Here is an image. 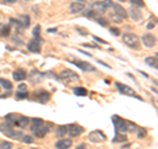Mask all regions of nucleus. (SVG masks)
Wrapping results in <instances>:
<instances>
[{
	"mask_svg": "<svg viewBox=\"0 0 158 149\" xmlns=\"http://www.w3.org/2000/svg\"><path fill=\"white\" fill-rule=\"evenodd\" d=\"M29 124V119L24 115H17V119H16V127L18 128H26V125Z\"/></svg>",
	"mask_w": 158,
	"mask_h": 149,
	"instance_id": "18",
	"label": "nucleus"
},
{
	"mask_svg": "<svg viewBox=\"0 0 158 149\" xmlns=\"http://www.w3.org/2000/svg\"><path fill=\"white\" fill-rule=\"evenodd\" d=\"M34 96H36L34 99H36L38 103H42V104L47 103L50 99V94L47 93L46 90H37L36 93H34Z\"/></svg>",
	"mask_w": 158,
	"mask_h": 149,
	"instance_id": "8",
	"label": "nucleus"
},
{
	"mask_svg": "<svg viewBox=\"0 0 158 149\" xmlns=\"http://www.w3.org/2000/svg\"><path fill=\"white\" fill-rule=\"evenodd\" d=\"M105 138H107L105 137V135L99 129L92 131V132L88 135V140L91 141V143H94V144H97V143H100V141H104Z\"/></svg>",
	"mask_w": 158,
	"mask_h": 149,
	"instance_id": "7",
	"label": "nucleus"
},
{
	"mask_svg": "<svg viewBox=\"0 0 158 149\" xmlns=\"http://www.w3.org/2000/svg\"><path fill=\"white\" fill-rule=\"evenodd\" d=\"M70 13L75 15V13H79V12L84 11V8H86V4L82 3V1H78V0H74L73 3L70 4Z\"/></svg>",
	"mask_w": 158,
	"mask_h": 149,
	"instance_id": "12",
	"label": "nucleus"
},
{
	"mask_svg": "<svg viewBox=\"0 0 158 149\" xmlns=\"http://www.w3.org/2000/svg\"><path fill=\"white\" fill-rule=\"evenodd\" d=\"M130 1V4L133 7H137V8H140V7H145V3L144 0H129Z\"/></svg>",
	"mask_w": 158,
	"mask_h": 149,
	"instance_id": "30",
	"label": "nucleus"
},
{
	"mask_svg": "<svg viewBox=\"0 0 158 149\" xmlns=\"http://www.w3.org/2000/svg\"><path fill=\"white\" fill-rule=\"evenodd\" d=\"M142 44H144V46H146V48H154L155 44H157V38H155L152 33H145V35L142 36Z\"/></svg>",
	"mask_w": 158,
	"mask_h": 149,
	"instance_id": "9",
	"label": "nucleus"
},
{
	"mask_svg": "<svg viewBox=\"0 0 158 149\" xmlns=\"http://www.w3.org/2000/svg\"><path fill=\"white\" fill-rule=\"evenodd\" d=\"M95 21H96L99 25H102V27H107V25H108V20H107V19H104L103 16H102V17H99V19H96Z\"/></svg>",
	"mask_w": 158,
	"mask_h": 149,
	"instance_id": "34",
	"label": "nucleus"
},
{
	"mask_svg": "<svg viewBox=\"0 0 158 149\" xmlns=\"http://www.w3.org/2000/svg\"><path fill=\"white\" fill-rule=\"evenodd\" d=\"M55 133H57L59 137L65 136L66 133H67V125H59V127H57V131H55Z\"/></svg>",
	"mask_w": 158,
	"mask_h": 149,
	"instance_id": "27",
	"label": "nucleus"
},
{
	"mask_svg": "<svg viewBox=\"0 0 158 149\" xmlns=\"http://www.w3.org/2000/svg\"><path fill=\"white\" fill-rule=\"evenodd\" d=\"M73 145V140L71 138H61L55 143V148L57 149H68Z\"/></svg>",
	"mask_w": 158,
	"mask_h": 149,
	"instance_id": "16",
	"label": "nucleus"
},
{
	"mask_svg": "<svg viewBox=\"0 0 158 149\" xmlns=\"http://www.w3.org/2000/svg\"><path fill=\"white\" fill-rule=\"evenodd\" d=\"M109 32L112 33L113 36H120V33H121L120 30H118V28H113V27L109 28Z\"/></svg>",
	"mask_w": 158,
	"mask_h": 149,
	"instance_id": "39",
	"label": "nucleus"
},
{
	"mask_svg": "<svg viewBox=\"0 0 158 149\" xmlns=\"http://www.w3.org/2000/svg\"><path fill=\"white\" fill-rule=\"evenodd\" d=\"M103 3H104L105 8H109V7H112V4H113L111 0H103Z\"/></svg>",
	"mask_w": 158,
	"mask_h": 149,
	"instance_id": "40",
	"label": "nucleus"
},
{
	"mask_svg": "<svg viewBox=\"0 0 158 149\" xmlns=\"http://www.w3.org/2000/svg\"><path fill=\"white\" fill-rule=\"evenodd\" d=\"M129 16H130V19L133 20V21H141L142 20V12L140 11V8H137V7H130V9H129Z\"/></svg>",
	"mask_w": 158,
	"mask_h": 149,
	"instance_id": "14",
	"label": "nucleus"
},
{
	"mask_svg": "<svg viewBox=\"0 0 158 149\" xmlns=\"http://www.w3.org/2000/svg\"><path fill=\"white\" fill-rule=\"evenodd\" d=\"M115 86L116 88H117L118 91H120L121 94H124V95H129V96H134L136 99H138V100H142L141 96L136 95V93H134V90L132 87H129V86L124 85V83H120V82H115Z\"/></svg>",
	"mask_w": 158,
	"mask_h": 149,
	"instance_id": "5",
	"label": "nucleus"
},
{
	"mask_svg": "<svg viewBox=\"0 0 158 149\" xmlns=\"http://www.w3.org/2000/svg\"><path fill=\"white\" fill-rule=\"evenodd\" d=\"M145 64H146L147 66H150V67H153V69L157 70V67H158L157 54H155L154 57H146V58H145Z\"/></svg>",
	"mask_w": 158,
	"mask_h": 149,
	"instance_id": "21",
	"label": "nucleus"
},
{
	"mask_svg": "<svg viewBox=\"0 0 158 149\" xmlns=\"http://www.w3.org/2000/svg\"><path fill=\"white\" fill-rule=\"evenodd\" d=\"M97 62H99L100 65H103V66H105V67H108V69H111V66H109V65H107V64H104V62H102V61H100V59H97Z\"/></svg>",
	"mask_w": 158,
	"mask_h": 149,
	"instance_id": "43",
	"label": "nucleus"
},
{
	"mask_svg": "<svg viewBox=\"0 0 158 149\" xmlns=\"http://www.w3.org/2000/svg\"><path fill=\"white\" fill-rule=\"evenodd\" d=\"M0 85H1V87H3V88H5L7 91H11V90H12V83H11L8 79L0 78Z\"/></svg>",
	"mask_w": 158,
	"mask_h": 149,
	"instance_id": "25",
	"label": "nucleus"
},
{
	"mask_svg": "<svg viewBox=\"0 0 158 149\" xmlns=\"http://www.w3.org/2000/svg\"><path fill=\"white\" fill-rule=\"evenodd\" d=\"M0 28H1V24H0Z\"/></svg>",
	"mask_w": 158,
	"mask_h": 149,
	"instance_id": "49",
	"label": "nucleus"
},
{
	"mask_svg": "<svg viewBox=\"0 0 158 149\" xmlns=\"http://www.w3.org/2000/svg\"><path fill=\"white\" fill-rule=\"evenodd\" d=\"M47 32L54 33V32H57V29H55V28H50V29H47Z\"/></svg>",
	"mask_w": 158,
	"mask_h": 149,
	"instance_id": "45",
	"label": "nucleus"
},
{
	"mask_svg": "<svg viewBox=\"0 0 158 149\" xmlns=\"http://www.w3.org/2000/svg\"><path fill=\"white\" fill-rule=\"evenodd\" d=\"M41 40H36V38H32L28 44H26V49L32 53H40L41 52Z\"/></svg>",
	"mask_w": 158,
	"mask_h": 149,
	"instance_id": "10",
	"label": "nucleus"
},
{
	"mask_svg": "<svg viewBox=\"0 0 158 149\" xmlns=\"http://www.w3.org/2000/svg\"><path fill=\"white\" fill-rule=\"evenodd\" d=\"M75 66H78L82 71H96L95 66H92L90 62H86V61H73Z\"/></svg>",
	"mask_w": 158,
	"mask_h": 149,
	"instance_id": "13",
	"label": "nucleus"
},
{
	"mask_svg": "<svg viewBox=\"0 0 158 149\" xmlns=\"http://www.w3.org/2000/svg\"><path fill=\"white\" fill-rule=\"evenodd\" d=\"M126 137L124 135L120 136V133H116L115 135V138H113V143H118V141H125Z\"/></svg>",
	"mask_w": 158,
	"mask_h": 149,
	"instance_id": "35",
	"label": "nucleus"
},
{
	"mask_svg": "<svg viewBox=\"0 0 158 149\" xmlns=\"http://www.w3.org/2000/svg\"><path fill=\"white\" fill-rule=\"evenodd\" d=\"M18 91H26V85H24V83L18 85Z\"/></svg>",
	"mask_w": 158,
	"mask_h": 149,
	"instance_id": "42",
	"label": "nucleus"
},
{
	"mask_svg": "<svg viewBox=\"0 0 158 149\" xmlns=\"http://www.w3.org/2000/svg\"><path fill=\"white\" fill-rule=\"evenodd\" d=\"M0 132L4 133L5 136H8V137H11V138H18L23 136V133L16 132L15 128H12L9 124H7V123H1V124H0Z\"/></svg>",
	"mask_w": 158,
	"mask_h": 149,
	"instance_id": "3",
	"label": "nucleus"
},
{
	"mask_svg": "<svg viewBox=\"0 0 158 149\" xmlns=\"http://www.w3.org/2000/svg\"><path fill=\"white\" fill-rule=\"evenodd\" d=\"M123 42L125 44L128 48H132L134 50H140L141 48V44H140V40L134 33H130V32H126L123 35Z\"/></svg>",
	"mask_w": 158,
	"mask_h": 149,
	"instance_id": "1",
	"label": "nucleus"
},
{
	"mask_svg": "<svg viewBox=\"0 0 158 149\" xmlns=\"http://www.w3.org/2000/svg\"><path fill=\"white\" fill-rule=\"evenodd\" d=\"M73 91H74V94H75L76 96H86L87 93H88V91H87V88L80 87V86H79V87H74Z\"/></svg>",
	"mask_w": 158,
	"mask_h": 149,
	"instance_id": "23",
	"label": "nucleus"
},
{
	"mask_svg": "<svg viewBox=\"0 0 158 149\" xmlns=\"http://www.w3.org/2000/svg\"><path fill=\"white\" fill-rule=\"evenodd\" d=\"M112 121H113V125H115V131L116 133H125L128 132V128H126V120L121 119L118 117L117 115H113L112 116Z\"/></svg>",
	"mask_w": 158,
	"mask_h": 149,
	"instance_id": "4",
	"label": "nucleus"
},
{
	"mask_svg": "<svg viewBox=\"0 0 158 149\" xmlns=\"http://www.w3.org/2000/svg\"><path fill=\"white\" fill-rule=\"evenodd\" d=\"M117 1H121V3H123V1H126V0H117Z\"/></svg>",
	"mask_w": 158,
	"mask_h": 149,
	"instance_id": "48",
	"label": "nucleus"
},
{
	"mask_svg": "<svg viewBox=\"0 0 158 149\" xmlns=\"http://www.w3.org/2000/svg\"><path fill=\"white\" fill-rule=\"evenodd\" d=\"M47 132H49V127H47V125H45V124H42L41 127L37 128V129L34 131L33 135L36 136V137H45Z\"/></svg>",
	"mask_w": 158,
	"mask_h": 149,
	"instance_id": "19",
	"label": "nucleus"
},
{
	"mask_svg": "<svg viewBox=\"0 0 158 149\" xmlns=\"http://www.w3.org/2000/svg\"><path fill=\"white\" fill-rule=\"evenodd\" d=\"M146 135H147L146 129H145V128H140L138 133H137V137H138V138H142V137H145Z\"/></svg>",
	"mask_w": 158,
	"mask_h": 149,
	"instance_id": "38",
	"label": "nucleus"
},
{
	"mask_svg": "<svg viewBox=\"0 0 158 149\" xmlns=\"http://www.w3.org/2000/svg\"><path fill=\"white\" fill-rule=\"evenodd\" d=\"M59 79L65 81V82H75V81H79V75L76 73H74L73 70H68V69H65L61 71V75H59Z\"/></svg>",
	"mask_w": 158,
	"mask_h": 149,
	"instance_id": "6",
	"label": "nucleus"
},
{
	"mask_svg": "<svg viewBox=\"0 0 158 149\" xmlns=\"http://www.w3.org/2000/svg\"><path fill=\"white\" fill-rule=\"evenodd\" d=\"M15 96H16V99H18V100L26 99V98H28V91H17Z\"/></svg>",
	"mask_w": 158,
	"mask_h": 149,
	"instance_id": "29",
	"label": "nucleus"
},
{
	"mask_svg": "<svg viewBox=\"0 0 158 149\" xmlns=\"http://www.w3.org/2000/svg\"><path fill=\"white\" fill-rule=\"evenodd\" d=\"M5 123L9 124L11 127H16V119H17V115L16 114H8L5 115Z\"/></svg>",
	"mask_w": 158,
	"mask_h": 149,
	"instance_id": "22",
	"label": "nucleus"
},
{
	"mask_svg": "<svg viewBox=\"0 0 158 149\" xmlns=\"http://www.w3.org/2000/svg\"><path fill=\"white\" fill-rule=\"evenodd\" d=\"M155 21H157V20H155V17L150 19V20H149V23L146 24V28H147V29H153V28L155 27Z\"/></svg>",
	"mask_w": 158,
	"mask_h": 149,
	"instance_id": "37",
	"label": "nucleus"
},
{
	"mask_svg": "<svg viewBox=\"0 0 158 149\" xmlns=\"http://www.w3.org/2000/svg\"><path fill=\"white\" fill-rule=\"evenodd\" d=\"M20 19H21V21H20L21 28H28L29 25H30V17H29L28 15H23Z\"/></svg>",
	"mask_w": 158,
	"mask_h": 149,
	"instance_id": "24",
	"label": "nucleus"
},
{
	"mask_svg": "<svg viewBox=\"0 0 158 149\" xmlns=\"http://www.w3.org/2000/svg\"><path fill=\"white\" fill-rule=\"evenodd\" d=\"M42 124H44V120L42 119H40V117H33V119L30 120V131L34 132V131L41 127Z\"/></svg>",
	"mask_w": 158,
	"mask_h": 149,
	"instance_id": "20",
	"label": "nucleus"
},
{
	"mask_svg": "<svg viewBox=\"0 0 158 149\" xmlns=\"http://www.w3.org/2000/svg\"><path fill=\"white\" fill-rule=\"evenodd\" d=\"M128 13L126 9L124 7H121L120 4H112V13H111V19L115 23H118L121 20H125Z\"/></svg>",
	"mask_w": 158,
	"mask_h": 149,
	"instance_id": "2",
	"label": "nucleus"
},
{
	"mask_svg": "<svg viewBox=\"0 0 158 149\" xmlns=\"http://www.w3.org/2000/svg\"><path fill=\"white\" fill-rule=\"evenodd\" d=\"M84 148H86V145H84V144H80V145H76L75 149H84Z\"/></svg>",
	"mask_w": 158,
	"mask_h": 149,
	"instance_id": "44",
	"label": "nucleus"
},
{
	"mask_svg": "<svg viewBox=\"0 0 158 149\" xmlns=\"http://www.w3.org/2000/svg\"><path fill=\"white\" fill-rule=\"evenodd\" d=\"M94 40H95V41H97V42H100V44H107V41H105V40H103V38L96 37V36H94Z\"/></svg>",
	"mask_w": 158,
	"mask_h": 149,
	"instance_id": "41",
	"label": "nucleus"
},
{
	"mask_svg": "<svg viewBox=\"0 0 158 149\" xmlns=\"http://www.w3.org/2000/svg\"><path fill=\"white\" fill-rule=\"evenodd\" d=\"M12 146L11 141H0V149H12Z\"/></svg>",
	"mask_w": 158,
	"mask_h": 149,
	"instance_id": "31",
	"label": "nucleus"
},
{
	"mask_svg": "<svg viewBox=\"0 0 158 149\" xmlns=\"http://www.w3.org/2000/svg\"><path fill=\"white\" fill-rule=\"evenodd\" d=\"M91 9L96 12L99 16H103L107 8H105V6H104V3H103V1H94V3H92V6H91Z\"/></svg>",
	"mask_w": 158,
	"mask_h": 149,
	"instance_id": "15",
	"label": "nucleus"
},
{
	"mask_svg": "<svg viewBox=\"0 0 158 149\" xmlns=\"http://www.w3.org/2000/svg\"><path fill=\"white\" fill-rule=\"evenodd\" d=\"M12 75H13V79L17 81V82H21V81L26 79V77H28V74H26V71L24 69H16Z\"/></svg>",
	"mask_w": 158,
	"mask_h": 149,
	"instance_id": "17",
	"label": "nucleus"
},
{
	"mask_svg": "<svg viewBox=\"0 0 158 149\" xmlns=\"http://www.w3.org/2000/svg\"><path fill=\"white\" fill-rule=\"evenodd\" d=\"M83 131H84V128L80 127V125H78V124H68L67 125V133H68V136H71V137L79 136Z\"/></svg>",
	"mask_w": 158,
	"mask_h": 149,
	"instance_id": "11",
	"label": "nucleus"
},
{
	"mask_svg": "<svg viewBox=\"0 0 158 149\" xmlns=\"http://www.w3.org/2000/svg\"><path fill=\"white\" fill-rule=\"evenodd\" d=\"M75 29L79 32V35H82V36H88L90 35V32L87 29H84V28H80V27H75Z\"/></svg>",
	"mask_w": 158,
	"mask_h": 149,
	"instance_id": "36",
	"label": "nucleus"
},
{
	"mask_svg": "<svg viewBox=\"0 0 158 149\" xmlns=\"http://www.w3.org/2000/svg\"><path fill=\"white\" fill-rule=\"evenodd\" d=\"M21 138H23V143H25V144H33L34 143V138L32 137V136L23 135V136H21Z\"/></svg>",
	"mask_w": 158,
	"mask_h": 149,
	"instance_id": "32",
	"label": "nucleus"
},
{
	"mask_svg": "<svg viewBox=\"0 0 158 149\" xmlns=\"http://www.w3.org/2000/svg\"><path fill=\"white\" fill-rule=\"evenodd\" d=\"M78 1H82V3H84V1H91V0H78Z\"/></svg>",
	"mask_w": 158,
	"mask_h": 149,
	"instance_id": "47",
	"label": "nucleus"
},
{
	"mask_svg": "<svg viewBox=\"0 0 158 149\" xmlns=\"http://www.w3.org/2000/svg\"><path fill=\"white\" fill-rule=\"evenodd\" d=\"M40 32H41V25L37 24L36 27L33 28V38H36V40H41V37H40Z\"/></svg>",
	"mask_w": 158,
	"mask_h": 149,
	"instance_id": "28",
	"label": "nucleus"
},
{
	"mask_svg": "<svg viewBox=\"0 0 158 149\" xmlns=\"http://www.w3.org/2000/svg\"><path fill=\"white\" fill-rule=\"evenodd\" d=\"M9 32H11L9 25H1V28H0V37H8Z\"/></svg>",
	"mask_w": 158,
	"mask_h": 149,
	"instance_id": "26",
	"label": "nucleus"
},
{
	"mask_svg": "<svg viewBox=\"0 0 158 149\" xmlns=\"http://www.w3.org/2000/svg\"><path fill=\"white\" fill-rule=\"evenodd\" d=\"M3 1H4V3H15L16 0H3Z\"/></svg>",
	"mask_w": 158,
	"mask_h": 149,
	"instance_id": "46",
	"label": "nucleus"
},
{
	"mask_svg": "<svg viewBox=\"0 0 158 149\" xmlns=\"http://www.w3.org/2000/svg\"><path fill=\"white\" fill-rule=\"evenodd\" d=\"M126 128H128L129 132H136V131L138 129V127H137L134 123H132V121H128V123H126Z\"/></svg>",
	"mask_w": 158,
	"mask_h": 149,
	"instance_id": "33",
	"label": "nucleus"
}]
</instances>
